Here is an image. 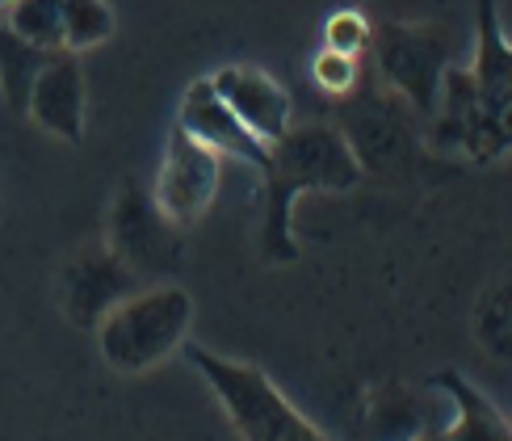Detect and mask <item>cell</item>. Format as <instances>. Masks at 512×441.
<instances>
[{
	"mask_svg": "<svg viewBox=\"0 0 512 441\" xmlns=\"http://www.w3.org/2000/svg\"><path fill=\"white\" fill-rule=\"evenodd\" d=\"M349 147H353V156L357 164L366 168V164H387L391 156H399V147H403V131H399V118L387 110V105H378L374 97H366L361 105H353V114H349Z\"/></svg>",
	"mask_w": 512,
	"mask_h": 441,
	"instance_id": "obj_13",
	"label": "cell"
},
{
	"mask_svg": "<svg viewBox=\"0 0 512 441\" xmlns=\"http://www.w3.org/2000/svg\"><path fill=\"white\" fill-rule=\"evenodd\" d=\"M63 51H89L114 34V13L105 0H59Z\"/></svg>",
	"mask_w": 512,
	"mask_h": 441,
	"instance_id": "obj_16",
	"label": "cell"
},
{
	"mask_svg": "<svg viewBox=\"0 0 512 441\" xmlns=\"http://www.w3.org/2000/svg\"><path fill=\"white\" fill-rule=\"evenodd\" d=\"M433 387L445 391L454 408V425H445L420 441H512V425L496 412V404L479 387H471L458 370H445L433 378Z\"/></svg>",
	"mask_w": 512,
	"mask_h": 441,
	"instance_id": "obj_12",
	"label": "cell"
},
{
	"mask_svg": "<svg viewBox=\"0 0 512 441\" xmlns=\"http://www.w3.org/2000/svg\"><path fill=\"white\" fill-rule=\"evenodd\" d=\"M177 126L185 135H194L198 143H206L210 152L236 156V160H244L252 168H261V173L269 168V143H261L236 114L227 110V101L215 93V84L210 80H198L194 89L185 93Z\"/></svg>",
	"mask_w": 512,
	"mask_h": 441,
	"instance_id": "obj_8",
	"label": "cell"
},
{
	"mask_svg": "<svg viewBox=\"0 0 512 441\" xmlns=\"http://www.w3.org/2000/svg\"><path fill=\"white\" fill-rule=\"evenodd\" d=\"M59 290H63V307H68L72 324L97 328L105 320V311L118 307L126 294H135V273L114 252H84V257L68 261Z\"/></svg>",
	"mask_w": 512,
	"mask_h": 441,
	"instance_id": "obj_9",
	"label": "cell"
},
{
	"mask_svg": "<svg viewBox=\"0 0 512 441\" xmlns=\"http://www.w3.org/2000/svg\"><path fill=\"white\" fill-rule=\"evenodd\" d=\"M269 202H265V227L261 244L269 261H290L294 257V231H290V210L294 198L307 189H353L361 181V164L345 131L336 126H298L286 131L269 147Z\"/></svg>",
	"mask_w": 512,
	"mask_h": 441,
	"instance_id": "obj_1",
	"label": "cell"
},
{
	"mask_svg": "<svg viewBox=\"0 0 512 441\" xmlns=\"http://www.w3.org/2000/svg\"><path fill=\"white\" fill-rule=\"evenodd\" d=\"M311 76L324 93H349L357 84V59L353 55H340V51H319L311 63Z\"/></svg>",
	"mask_w": 512,
	"mask_h": 441,
	"instance_id": "obj_18",
	"label": "cell"
},
{
	"mask_svg": "<svg viewBox=\"0 0 512 441\" xmlns=\"http://www.w3.org/2000/svg\"><path fill=\"white\" fill-rule=\"evenodd\" d=\"M324 42H328V51H340V55H361L370 47V26H366V17L345 9V13H332L328 17V26H324Z\"/></svg>",
	"mask_w": 512,
	"mask_h": 441,
	"instance_id": "obj_17",
	"label": "cell"
},
{
	"mask_svg": "<svg viewBox=\"0 0 512 441\" xmlns=\"http://www.w3.org/2000/svg\"><path fill=\"white\" fill-rule=\"evenodd\" d=\"M5 26L26 38L38 51H63V21H59V0H9Z\"/></svg>",
	"mask_w": 512,
	"mask_h": 441,
	"instance_id": "obj_15",
	"label": "cell"
},
{
	"mask_svg": "<svg viewBox=\"0 0 512 441\" xmlns=\"http://www.w3.org/2000/svg\"><path fill=\"white\" fill-rule=\"evenodd\" d=\"M215 93L227 101V110L236 114L248 131L261 143H277L290 131V97L273 76H265L261 68H223L210 76Z\"/></svg>",
	"mask_w": 512,
	"mask_h": 441,
	"instance_id": "obj_10",
	"label": "cell"
},
{
	"mask_svg": "<svg viewBox=\"0 0 512 441\" xmlns=\"http://www.w3.org/2000/svg\"><path fill=\"white\" fill-rule=\"evenodd\" d=\"M378 68L412 110L437 114L441 76H445L441 30H433V26H382L378 30Z\"/></svg>",
	"mask_w": 512,
	"mask_h": 441,
	"instance_id": "obj_5",
	"label": "cell"
},
{
	"mask_svg": "<svg viewBox=\"0 0 512 441\" xmlns=\"http://www.w3.org/2000/svg\"><path fill=\"white\" fill-rule=\"evenodd\" d=\"M5 5H9V0H0V9H5Z\"/></svg>",
	"mask_w": 512,
	"mask_h": 441,
	"instance_id": "obj_19",
	"label": "cell"
},
{
	"mask_svg": "<svg viewBox=\"0 0 512 441\" xmlns=\"http://www.w3.org/2000/svg\"><path fill=\"white\" fill-rule=\"evenodd\" d=\"M55 51H38L26 38H17L5 21H0V97L9 101V110H26L30 89Z\"/></svg>",
	"mask_w": 512,
	"mask_h": 441,
	"instance_id": "obj_14",
	"label": "cell"
},
{
	"mask_svg": "<svg viewBox=\"0 0 512 441\" xmlns=\"http://www.w3.org/2000/svg\"><path fill=\"white\" fill-rule=\"evenodd\" d=\"M189 320H194V299H189L181 286H156V290L126 294L97 324L101 357L122 374L152 370L185 341Z\"/></svg>",
	"mask_w": 512,
	"mask_h": 441,
	"instance_id": "obj_2",
	"label": "cell"
},
{
	"mask_svg": "<svg viewBox=\"0 0 512 441\" xmlns=\"http://www.w3.org/2000/svg\"><path fill=\"white\" fill-rule=\"evenodd\" d=\"M215 194H219V152H210L206 143L173 126L164 164H160V181H156V206L177 227H189L206 215Z\"/></svg>",
	"mask_w": 512,
	"mask_h": 441,
	"instance_id": "obj_6",
	"label": "cell"
},
{
	"mask_svg": "<svg viewBox=\"0 0 512 441\" xmlns=\"http://www.w3.org/2000/svg\"><path fill=\"white\" fill-rule=\"evenodd\" d=\"M189 362L202 370V378L219 395L227 420L244 441H328L256 366L231 362V357L206 349H189Z\"/></svg>",
	"mask_w": 512,
	"mask_h": 441,
	"instance_id": "obj_3",
	"label": "cell"
},
{
	"mask_svg": "<svg viewBox=\"0 0 512 441\" xmlns=\"http://www.w3.org/2000/svg\"><path fill=\"white\" fill-rule=\"evenodd\" d=\"M177 223L156 206L152 194L139 185H126L114 215H110V252L131 273H168L181 261V236Z\"/></svg>",
	"mask_w": 512,
	"mask_h": 441,
	"instance_id": "obj_4",
	"label": "cell"
},
{
	"mask_svg": "<svg viewBox=\"0 0 512 441\" xmlns=\"http://www.w3.org/2000/svg\"><path fill=\"white\" fill-rule=\"evenodd\" d=\"M471 80L483 105L487 131H492V152L500 156L504 147H512V47L500 34L496 0H479V55Z\"/></svg>",
	"mask_w": 512,
	"mask_h": 441,
	"instance_id": "obj_7",
	"label": "cell"
},
{
	"mask_svg": "<svg viewBox=\"0 0 512 441\" xmlns=\"http://www.w3.org/2000/svg\"><path fill=\"white\" fill-rule=\"evenodd\" d=\"M26 110L42 131H51L68 143H80V135H84V72H80L76 51H55L42 63Z\"/></svg>",
	"mask_w": 512,
	"mask_h": 441,
	"instance_id": "obj_11",
	"label": "cell"
}]
</instances>
